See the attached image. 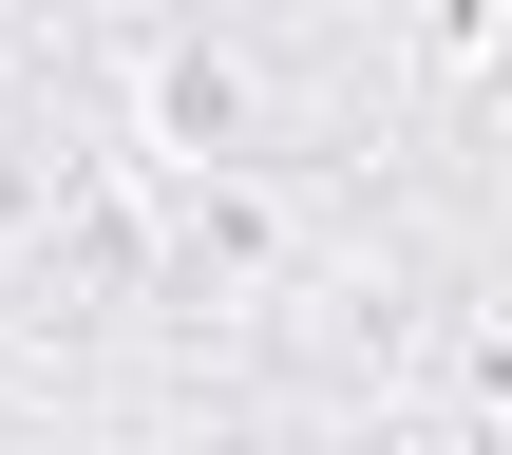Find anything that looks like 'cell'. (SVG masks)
Returning <instances> with one entry per match:
<instances>
[{
	"instance_id": "cell-1",
	"label": "cell",
	"mask_w": 512,
	"mask_h": 455,
	"mask_svg": "<svg viewBox=\"0 0 512 455\" xmlns=\"http://www.w3.org/2000/svg\"><path fill=\"white\" fill-rule=\"evenodd\" d=\"M38 57L152 190H361L418 76V0H57Z\"/></svg>"
}]
</instances>
